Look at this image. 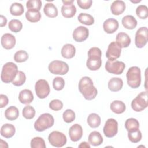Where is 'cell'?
<instances>
[{"label":"cell","mask_w":148,"mask_h":148,"mask_svg":"<svg viewBox=\"0 0 148 148\" xmlns=\"http://www.w3.org/2000/svg\"><path fill=\"white\" fill-rule=\"evenodd\" d=\"M18 99L21 103L28 105L34 100V95L31 90L24 89L21 91L19 93Z\"/></svg>","instance_id":"d6986e66"},{"label":"cell","mask_w":148,"mask_h":148,"mask_svg":"<svg viewBox=\"0 0 148 148\" xmlns=\"http://www.w3.org/2000/svg\"><path fill=\"white\" fill-rule=\"evenodd\" d=\"M61 53L62 56L65 58H67V59L72 58L75 55L76 48L72 44H69V43L65 44L62 47Z\"/></svg>","instance_id":"44dd1931"},{"label":"cell","mask_w":148,"mask_h":148,"mask_svg":"<svg viewBox=\"0 0 148 148\" xmlns=\"http://www.w3.org/2000/svg\"><path fill=\"white\" fill-rule=\"evenodd\" d=\"M18 71V68L16 64L12 62H6L2 69L1 75V80L5 83L12 82Z\"/></svg>","instance_id":"3957f363"},{"label":"cell","mask_w":148,"mask_h":148,"mask_svg":"<svg viewBox=\"0 0 148 148\" xmlns=\"http://www.w3.org/2000/svg\"><path fill=\"white\" fill-rule=\"evenodd\" d=\"M25 17L28 21L31 23H36L40 20L41 14L38 10L29 9L26 12Z\"/></svg>","instance_id":"f1b7e54d"},{"label":"cell","mask_w":148,"mask_h":148,"mask_svg":"<svg viewBox=\"0 0 148 148\" xmlns=\"http://www.w3.org/2000/svg\"><path fill=\"white\" fill-rule=\"evenodd\" d=\"M54 123L53 116L49 113L41 114L34 123V128L39 132H42L51 127Z\"/></svg>","instance_id":"5b68a950"},{"label":"cell","mask_w":148,"mask_h":148,"mask_svg":"<svg viewBox=\"0 0 148 148\" xmlns=\"http://www.w3.org/2000/svg\"><path fill=\"white\" fill-rule=\"evenodd\" d=\"M128 137L131 142L138 143L142 139V133L139 130L133 132H128Z\"/></svg>","instance_id":"b9f144b4"},{"label":"cell","mask_w":148,"mask_h":148,"mask_svg":"<svg viewBox=\"0 0 148 148\" xmlns=\"http://www.w3.org/2000/svg\"><path fill=\"white\" fill-rule=\"evenodd\" d=\"M49 108L54 111H58L62 109L63 103L59 99H53L49 103Z\"/></svg>","instance_id":"f6af8a7d"},{"label":"cell","mask_w":148,"mask_h":148,"mask_svg":"<svg viewBox=\"0 0 148 148\" xmlns=\"http://www.w3.org/2000/svg\"><path fill=\"white\" fill-rule=\"evenodd\" d=\"M121 23L124 27L128 29H133L137 25V20L131 15H127L123 17Z\"/></svg>","instance_id":"484cf974"},{"label":"cell","mask_w":148,"mask_h":148,"mask_svg":"<svg viewBox=\"0 0 148 148\" xmlns=\"http://www.w3.org/2000/svg\"><path fill=\"white\" fill-rule=\"evenodd\" d=\"M16 132L14 126L11 124H5L1 128V134L6 138H12Z\"/></svg>","instance_id":"d4e9b609"},{"label":"cell","mask_w":148,"mask_h":148,"mask_svg":"<svg viewBox=\"0 0 148 148\" xmlns=\"http://www.w3.org/2000/svg\"><path fill=\"white\" fill-rule=\"evenodd\" d=\"M9 102L8 98L4 94L0 95V108H3L5 107Z\"/></svg>","instance_id":"7dc6e473"},{"label":"cell","mask_w":148,"mask_h":148,"mask_svg":"<svg viewBox=\"0 0 148 148\" xmlns=\"http://www.w3.org/2000/svg\"><path fill=\"white\" fill-rule=\"evenodd\" d=\"M48 69L52 74L64 75L68 73L69 66L64 61L55 60L49 64Z\"/></svg>","instance_id":"52a82bcc"},{"label":"cell","mask_w":148,"mask_h":148,"mask_svg":"<svg viewBox=\"0 0 148 148\" xmlns=\"http://www.w3.org/2000/svg\"><path fill=\"white\" fill-rule=\"evenodd\" d=\"M28 58V54L25 50H18L14 55V60L17 62H23Z\"/></svg>","instance_id":"8d00e7d4"},{"label":"cell","mask_w":148,"mask_h":148,"mask_svg":"<svg viewBox=\"0 0 148 148\" xmlns=\"http://www.w3.org/2000/svg\"><path fill=\"white\" fill-rule=\"evenodd\" d=\"M105 68L109 73L115 75H120L123 72L125 68V65L122 61H110L108 60L105 64Z\"/></svg>","instance_id":"30bf717a"},{"label":"cell","mask_w":148,"mask_h":148,"mask_svg":"<svg viewBox=\"0 0 148 148\" xmlns=\"http://www.w3.org/2000/svg\"><path fill=\"white\" fill-rule=\"evenodd\" d=\"M65 86V80L62 77H56L53 79V86L57 91L62 90Z\"/></svg>","instance_id":"ee69618b"},{"label":"cell","mask_w":148,"mask_h":148,"mask_svg":"<svg viewBox=\"0 0 148 148\" xmlns=\"http://www.w3.org/2000/svg\"><path fill=\"white\" fill-rule=\"evenodd\" d=\"M103 134L108 138L114 136L118 132L117 121L112 118L109 119L105 122L103 129Z\"/></svg>","instance_id":"7c38bea8"},{"label":"cell","mask_w":148,"mask_h":148,"mask_svg":"<svg viewBox=\"0 0 148 148\" xmlns=\"http://www.w3.org/2000/svg\"><path fill=\"white\" fill-rule=\"evenodd\" d=\"M89 35V31L87 28L83 26H79L73 32V38L77 42L86 40Z\"/></svg>","instance_id":"5bb4252c"},{"label":"cell","mask_w":148,"mask_h":148,"mask_svg":"<svg viewBox=\"0 0 148 148\" xmlns=\"http://www.w3.org/2000/svg\"><path fill=\"white\" fill-rule=\"evenodd\" d=\"M8 27L11 31L14 32H18L21 30L23 24L19 20L12 19L9 21Z\"/></svg>","instance_id":"e575fe53"},{"label":"cell","mask_w":148,"mask_h":148,"mask_svg":"<svg viewBox=\"0 0 148 148\" xmlns=\"http://www.w3.org/2000/svg\"><path fill=\"white\" fill-rule=\"evenodd\" d=\"M48 140L52 146L56 147L64 146L67 141V139L65 134L57 131L51 132L49 135Z\"/></svg>","instance_id":"ba28073f"},{"label":"cell","mask_w":148,"mask_h":148,"mask_svg":"<svg viewBox=\"0 0 148 148\" xmlns=\"http://www.w3.org/2000/svg\"><path fill=\"white\" fill-rule=\"evenodd\" d=\"M79 147L82 148H90V145L86 142H82L79 145Z\"/></svg>","instance_id":"681fc988"},{"label":"cell","mask_w":148,"mask_h":148,"mask_svg":"<svg viewBox=\"0 0 148 148\" xmlns=\"http://www.w3.org/2000/svg\"><path fill=\"white\" fill-rule=\"evenodd\" d=\"M77 18L80 23L86 25H91L94 23V17L88 13H81L78 16Z\"/></svg>","instance_id":"d6a6232c"},{"label":"cell","mask_w":148,"mask_h":148,"mask_svg":"<svg viewBox=\"0 0 148 148\" xmlns=\"http://www.w3.org/2000/svg\"><path fill=\"white\" fill-rule=\"evenodd\" d=\"M77 3L78 6L83 9H89L92 3L91 0H77Z\"/></svg>","instance_id":"bcb514c9"},{"label":"cell","mask_w":148,"mask_h":148,"mask_svg":"<svg viewBox=\"0 0 148 148\" xmlns=\"http://www.w3.org/2000/svg\"><path fill=\"white\" fill-rule=\"evenodd\" d=\"M121 48L116 42H111L108 47L106 52V57L109 61H114L119 58L121 54Z\"/></svg>","instance_id":"4fadbf2b"},{"label":"cell","mask_w":148,"mask_h":148,"mask_svg":"<svg viewBox=\"0 0 148 148\" xmlns=\"http://www.w3.org/2000/svg\"><path fill=\"white\" fill-rule=\"evenodd\" d=\"M148 106L147 92L144 91L139 94L131 102V108L135 112H140Z\"/></svg>","instance_id":"8992f818"},{"label":"cell","mask_w":148,"mask_h":148,"mask_svg":"<svg viewBox=\"0 0 148 148\" xmlns=\"http://www.w3.org/2000/svg\"><path fill=\"white\" fill-rule=\"evenodd\" d=\"M35 90L37 97L40 99L46 98L50 92L49 84L45 79H39L36 82Z\"/></svg>","instance_id":"9c48e42d"},{"label":"cell","mask_w":148,"mask_h":148,"mask_svg":"<svg viewBox=\"0 0 148 148\" xmlns=\"http://www.w3.org/2000/svg\"><path fill=\"white\" fill-rule=\"evenodd\" d=\"M75 113L72 109H66L62 114L64 121L67 123L72 122L75 119Z\"/></svg>","instance_id":"7bdbcfd3"},{"label":"cell","mask_w":148,"mask_h":148,"mask_svg":"<svg viewBox=\"0 0 148 148\" xmlns=\"http://www.w3.org/2000/svg\"><path fill=\"white\" fill-rule=\"evenodd\" d=\"M125 3L123 1H114L110 6V10L113 14L118 16L122 14L125 10Z\"/></svg>","instance_id":"ffe728a7"},{"label":"cell","mask_w":148,"mask_h":148,"mask_svg":"<svg viewBox=\"0 0 148 148\" xmlns=\"http://www.w3.org/2000/svg\"><path fill=\"white\" fill-rule=\"evenodd\" d=\"M62 15L65 18H71L73 17L76 12V8L73 3L64 4L61 10Z\"/></svg>","instance_id":"7402d4cb"},{"label":"cell","mask_w":148,"mask_h":148,"mask_svg":"<svg viewBox=\"0 0 148 148\" xmlns=\"http://www.w3.org/2000/svg\"><path fill=\"white\" fill-rule=\"evenodd\" d=\"M125 127L128 132H133L139 130V121L134 118L128 119L125 122Z\"/></svg>","instance_id":"4dcf8cb0"},{"label":"cell","mask_w":148,"mask_h":148,"mask_svg":"<svg viewBox=\"0 0 148 148\" xmlns=\"http://www.w3.org/2000/svg\"><path fill=\"white\" fill-rule=\"evenodd\" d=\"M131 42V40L129 35L124 32H119L116 35V43L120 48L128 47Z\"/></svg>","instance_id":"ac0fdd59"},{"label":"cell","mask_w":148,"mask_h":148,"mask_svg":"<svg viewBox=\"0 0 148 148\" xmlns=\"http://www.w3.org/2000/svg\"><path fill=\"white\" fill-rule=\"evenodd\" d=\"M63 4H70V3H73L74 1L73 0H68V1H62Z\"/></svg>","instance_id":"f907efd6"},{"label":"cell","mask_w":148,"mask_h":148,"mask_svg":"<svg viewBox=\"0 0 148 148\" xmlns=\"http://www.w3.org/2000/svg\"><path fill=\"white\" fill-rule=\"evenodd\" d=\"M141 1L140 0H139V1H135V2H134V1H131V2H133V3H137V2H140Z\"/></svg>","instance_id":"816d5d0a"},{"label":"cell","mask_w":148,"mask_h":148,"mask_svg":"<svg viewBox=\"0 0 148 148\" xmlns=\"http://www.w3.org/2000/svg\"><path fill=\"white\" fill-rule=\"evenodd\" d=\"M103 28L107 34H113L119 28V22L114 18H108L103 22Z\"/></svg>","instance_id":"e0dca14e"},{"label":"cell","mask_w":148,"mask_h":148,"mask_svg":"<svg viewBox=\"0 0 148 148\" xmlns=\"http://www.w3.org/2000/svg\"><path fill=\"white\" fill-rule=\"evenodd\" d=\"M6 23H7L6 18L5 16H3V15H1V25H0V26L1 27L5 26L6 24Z\"/></svg>","instance_id":"c3c4849f"},{"label":"cell","mask_w":148,"mask_h":148,"mask_svg":"<svg viewBox=\"0 0 148 148\" xmlns=\"http://www.w3.org/2000/svg\"><path fill=\"white\" fill-rule=\"evenodd\" d=\"M110 108L113 113L116 114H121L125 112L126 106L123 102L119 100H115L110 103Z\"/></svg>","instance_id":"4316f807"},{"label":"cell","mask_w":148,"mask_h":148,"mask_svg":"<svg viewBox=\"0 0 148 148\" xmlns=\"http://www.w3.org/2000/svg\"><path fill=\"white\" fill-rule=\"evenodd\" d=\"M26 80V76L25 73L21 71H18L16 76L12 81V84L16 86H22Z\"/></svg>","instance_id":"d590c367"},{"label":"cell","mask_w":148,"mask_h":148,"mask_svg":"<svg viewBox=\"0 0 148 148\" xmlns=\"http://www.w3.org/2000/svg\"><path fill=\"white\" fill-rule=\"evenodd\" d=\"M148 32L146 27L139 28L135 34V43L138 48L143 47L147 42Z\"/></svg>","instance_id":"8fae6325"},{"label":"cell","mask_w":148,"mask_h":148,"mask_svg":"<svg viewBox=\"0 0 148 148\" xmlns=\"http://www.w3.org/2000/svg\"><path fill=\"white\" fill-rule=\"evenodd\" d=\"M78 87L80 92L87 100H92L97 95V90L94 87L92 79L88 76L83 77L80 80Z\"/></svg>","instance_id":"6da1fadb"},{"label":"cell","mask_w":148,"mask_h":148,"mask_svg":"<svg viewBox=\"0 0 148 148\" xmlns=\"http://www.w3.org/2000/svg\"><path fill=\"white\" fill-rule=\"evenodd\" d=\"M22 114L24 118L27 119H32L35 115V110L32 106L27 105L23 108Z\"/></svg>","instance_id":"74e56055"},{"label":"cell","mask_w":148,"mask_h":148,"mask_svg":"<svg viewBox=\"0 0 148 148\" xmlns=\"http://www.w3.org/2000/svg\"><path fill=\"white\" fill-rule=\"evenodd\" d=\"M137 16L141 19H146L148 17V8L146 5H141L137 7L136 9Z\"/></svg>","instance_id":"f35d334b"},{"label":"cell","mask_w":148,"mask_h":148,"mask_svg":"<svg viewBox=\"0 0 148 148\" xmlns=\"http://www.w3.org/2000/svg\"><path fill=\"white\" fill-rule=\"evenodd\" d=\"M24 11V9L23 6L20 3H13L10 7V13L13 16H21L23 14Z\"/></svg>","instance_id":"836d02e7"},{"label":"cell","mask_w":148,"mask_h":148,"mask_svg":"<svg viewBox=\"0 0 148 148\" xmlns=\"http://www.w3.org/2000/svg\"><path fill=\"white\" fill-rule=\"evenodd\" d=\"M19 116V111L17 108L14 106H11L7 108L5 112V117L10 121L15 120Z\"/></svg>","instance_id":"f546056e"},{"label":"cell","mask_w":148,"mask_h":148,"mask_svg":"<svg viewBox=\"0 0 148 148\" xmlns=\"http://www.w3.org/2000/svg\"><path fill=\"white\" fill-rule=\"evenodd\" d=\"M87 123L88 125L93 128H97L101 124V117L96 113H91L87 117Z\"/></svg>","instance_id":"1f68e13d"},{"label":"cell","mask_w":148,"mask_h":148,"mask_svg":"<svg viewBox=\"0 0 148 148\" xmlns=\"http://www.w3.org/2000/svg\"><path fill=\"white\" fill-rule=\"evenodd\" d=\"M69 135L70 139L73 142L79 140L83 135V129L79 124H75L72 125L69 130Z\"/></svg>","instance_id":"9a60e30c"},{"label":"cell","mask_w":148,"mask_h":148,"mask_svg":"<svg viewBox=\"0 0 148 148\" xmlns=\"http://www.w3.org/2000/svg\"><path fill=\"white\" fill-rule=\"evenodd\" d=\"M31 147L32 148H45V142L41 137H35L31 140Z\"/></svg>","instance_id":"ab89813d"},{"label":"cell","mask_w":148,"mask_h":148,"mask_svg":"<svg viewBox=\"0 0 148 148\" xmlns=\"http://www.w3.org/2000/svg\"><path fill=\"white\" fill-rule=\"evenodd\" d=\"M123 86V80L119 77H113L110 79L108 82V88L113 92L120 91Z\"/></svg>","instance_id":"603a6c76"},{"label":"cell","mask_w":148,"mask_h":148,"mask_svg":"<svg viewBox=\"0 0 148 148\" xmlns=\"http://www.w3.org/2000/svg\"><path fill=\"white\" fill-rule=\"evenodd\" d=\"M102 51L97 47H93L88 51V59L86 66L91 71H97L100 68L102 65Z\"/></svg>","instance_id":"7a4b0ae2"},{"label":"cell","mask_w":148,"mask_h":148,"mask_svg":"<svg viewBox=\"0 0 148 148\" xmlns=\"http://www.w3.org/2000/svg\"><path fill=\"white\" fill-rule=\"evenodd\" d=\"M2 46L6 49L10 50L13 48L16 45V40L15 37L11 34L6 33L2 35L1 39Z\"/></svg>","instance_id":"2e32d148"},{"label":"cell","mask_w":148,"mask_h":148,"mask_svg":"<svg viewBox=\"0 0 148 148\" xmlns=\"http://www.w3.org/2000/svg\"><path fill=\"white\" fill-rule=\"evenodd\" d=\"M127 84L132 88H138L141 83L140 69L138 66H132L129 68L126 74Z\"/></svg>","instance_id":"277c9868"},{"label":"cell","mask_w":148,"mask_h":148,"mask_svg":"<svg viewBox=\"0 0 148 148\" xmlns=\"http://www.w3.org/2000/svg\"><path fill=\"white\" fill-rule=\"evenodd\" d=\"M43 12L45 15L50 18H54L58 15L57 8L52 3H47L44 6Z\"/></svg>","instance_id":"83f0119b"},{"label":"cell","mask_w":148,"mask_h":148,"mask_svg":"<svg viewBox=\"0 0 148 148\" xmlns=\"http://www.w3.org/2000/svg\"><path fill=\"white\" fill-rule=\"evenodd\" d=\"M42 3L40 0H29L26 3V7L28 10L33 9L39 11L42 6Z\"/></svg>","instance_id":"60d3db41"},{"label":"cell","mask_w":148,"mask_h":148,"mask_svg":"<svg viewBox=\"0 0 148 148\" xmlns=\"http://www.w3.org/2000/svg\"><path fill=\"white\" fill-rule=\"evenodd\" d=\"M88 140L89 143H90L91 145L97 146L103 143V139L101 134L99 132L94 131L90 134L88 137Z\"/></svg>","instance_id":"cb8c5ba5"}]
</instances>
